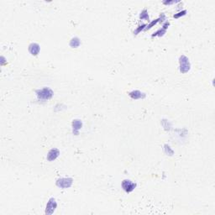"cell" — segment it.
<instances>
[{
  "mask_svg": "<svg viewBox=\"0 0 215 215\" xmlns=\"http://www.w3.org/2000/svg\"><path fill=\"white\" fill-rule=\"evenodd\" d=\"M187 14V10H182V11H180V12H178L177 14H175L173 15V17L175 18V19H178V18H180V17H183L184 15H186Z\"/></svg>",
  "mask_w": 215,
  "mask_h": 215,
  "instance_id": "obj_16",
  "label": "cell"
},
{
  "mask_svg": "<svg viewBox=\"0 0 215 215\" xmlns=\"http://www.w3.org/2000/svg\"><path fill=\"white\" fill-rule=\"evenodd\" d=\"M56 208H57V202H56V199L54 197H51L49 199V201L47 202L45 214L46 215H52L56 211Z\"/></svg>",
  "mask_w": 215,
  "mask_h": 215,
  "instance_id": "obj_4",
  "label": "cell"
},
{
  "mask_svg": "<svg viewBox=\"0 0 215 215\" xmlns=\"http://www.w3.org/2000/svg\"><path fill=\"white\" fill-rule=\"evenodd\" d=\"M179 64H180L179 71L182 73H187L191 69V64H190L189 59L186 56H184V55L180 56V58H179Z\"/></svg>",
  "mask_w": 215,
  "mask_h": 215,
  "instance_id": "obj_2",
  "label": "cell"
},
{
  "mask_svg": "<svg viewBox=\"0 0 215 215\" xmlns=\"http://www.w3.org/2000/svg\"><path fill=\"white\" fill-rule=\"evenodd\" d=\"M82 127V123L79 119H74L72 121V132L73 134L77 135L79 134V130Z\"/></svg>",
  "mask_w": 215,
  "mask_h": 215,
  "instance_id": "obj_9",
  "label": "cell"
},
{
  "mask_svg": "<svg viewBox=\"0 0 215 215\" xmlns=\"http://www.w3.org/2000/svg\"><path fill=\"white\" fill-rule=\"evenodd\" d=\"M69 45H70V46L71 48H77L81 45V40H80V39L78 37H73L70 40Z\"/></svg>",
  "mask_w": 215,
  "mask_h": 215,
  "instance_id": "obj_10",
  "label": "cell"
},
{
  "mask_svg": "<svg viewBox=\"0 0 215 215\" xmlns=\"http://www.w3.org/2000/svg\"><path fill=\"white\" fill-rule=\"evenodd\" d=\"M60 155V150L56 148H54V149H52L48 152L47 154V157L46 159L49 161H53Z\"/></svg>",
  "mask_w": 215,
  "mask_h": 215,
  "instance_id": "obj_6",
  "label": "cell"
},
{
  "mask_svg": "<svg viewBox=\"0 0 215 215\" xmlns=\"http://www.w3.org/2000/svg\"><path fill=\"white\" fill-rule=\"evenodd\" d=\"M164 151H165L166 154L169 155H172L173 153H174L173 150L171 149V147H170L168 145H164Z\"/></svg>",
  "mask_w": 215,
  "mask_h": 215,
  "instance_id": "obj_14",
  "label": "cell"
},
{
  "mask_svg": "<svg viewBox=\"0 0 215 215\" xmlns=\"http://www.w3.org/2000/svg\"><path fill=\"white\" fill-rule=\"evenodd\" d=\"M169 25H170V22H168V21H166L165 23L163 24V25H162V29H167V28L169 27Z\"/></svg>",
  "mask_w": 215,
  "mask_h": 215,
  "instance_id": "obj_17",
  "label": "cell"
},
{
  "mask_svg": "<svg viewBox=\"0 0 215 215\" xmlns=\"http://www.w3.org/2000/svg\"><path fill=\"white\" fill-rule=\"evenodd\" d=\"M145 27H146V24H141V25H139L138 26V28L136 29L134 31V35H138L139 33H140V31H142L143 29H145Z\"/></svg>",
  "mask_w": 215,
  "mask_h": 215,
  "instance_id": "obj_15",
  "label": "cell"
},
{
  "mask_svg": "<svg viewBox=\"0 0 215 215\" xmlns=\"http://www.w3.org/2000/svg\"><path fill=\"white\" fill-rule=\"evenodd\" d=\"M140 19H143V20H149V14H148V11L146 9H144L141 11L140 14Z\"/></svg>",
  "mask_w": 215,
  "mask_h": 215,
  "instance_id": "obj_11",
  "label": "cell"
},
{
  "mask_svg": "<svg viewBox=\"0 0 215 215\" xmlns=\"http://www.w3.org/2000/svg\"><path fill=\"white\" fill-rule=\"evenodd\" d=\"M174 3H177V2H175V1H164L163 2L164 4H172Z\"/></svg>",
  "mask_w": 215,
  "mask_h": 215,
  "instance_id": "obj_18",
  "label": "cell"
},
{
  "mask_svg": "<svg viewBox=\"0 0 215 215\" xmlns=\"http://www.w3.org/2000/svg\"><path fill=\"white\" fill-rule=\"evenodd\" d=\"M40 46L37 43H31L29 46V52L32 56H37L40 53Z\"/></svg>",
  "mask_w": 215,
  "mask_h": 215,
  "instance_id": "obj_7",
  "label": "cell"
},
{
  "mask_svg": "<svg viewBox=\"0 0 215 215\" xmlns=\"http://www.w3.org/2000/svg\"><path fill=\"white\" fill-rule=\"evenodd\" d=\"M129 95H130V97L132 99H135V100H137V99H144V98H145V97H146L145 94L140 92L139 90H134V91L130 92V93L129 94Z\"/></svg>",
  "mask_w": 215,
  "mask_h": 215,
  "instance_id": "obj_8",
  "label": "cell"
},
{
  "mask_svg": "<svg viewBox=\"0 0 215 215\" xmlns=\"http://www.w3.org/2000/svg\"><path fill=\"white\" fill-rule=\"evenodd\" d=\"M166 29H158L156 32H155L153 35H152V37H155V36H159V37H161V36H163L164 35L166 34Z\"/></svg>",
  "mask_w": 215,
  "mask_h": 215,
  "instance_id": "obj_12",
  "label": "cell"
},
{
  "mask_svg": "<svg viewBox=\"0 0 215 215\" xmlns=\"http://www.w3.org/2000/svg\"><path fill=\"white\" fill-rule=\"evenodd\" d=\"M56 186L61 189H66L71 187L73 183V179L71 177H61L56 181Z\"/></svg>",
  "mask_w": 215,
  "mask_h": 215,
  "instance_id": "obj_3",
  "label": "cell"
},
{
  "mask_svg": "<svg viewBox=\"0 0 215 215\" xmlns=\"http://www.w3.org/2000/svg\"><path fill=\"white\" fill-rule=\"evenodd\" d=\"M38 100L40 101H47L50 100L53 97L54 93L52 89L49 88H44L42 89H39L35 91Z\"/></svg>",
  "mask_w": 215,
  "mask_h": 215,
  "instance_id": "obj_1",
  "label": "cell"
},
{
  "mask_svg": "<svg viewBox=\"0 0 215 215\" xmlns=\"http://www.w3.org/2000/svg\"><path fill=\"white\" fill-rule=\"evenodd\" d=\"M122 188L124 189V191L127 193H130V192H133L135 189L137 184L135 183H133L130 180H128V179H124L121 183Z\"/></svg>",
  "mask_w": 215,
  "mask_h": 215,
  "instance_id": "obj_5",
  "label": "cell"
},
{
  "mask_svg": "<svg viewBox=\"0 0 215 215\" xmlns=\"http://www.w3.org/2000/svg\"><path fill=\"white\" fill-rule=\"evenodd\" d=\"M160 22V19H155V20H152L151 22H150L148 25H146V27H145V30H148V29H151L152 27H154L155 25L157 23H159Z\"/></svg>",
  "mask_w": 215,
  "mask_h": 215,
  "instance_id": "obj_13",
  "label": "cell"
}]
</instances>
